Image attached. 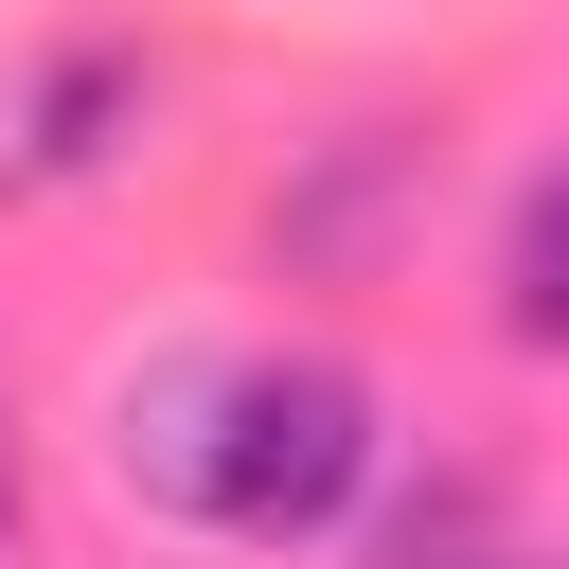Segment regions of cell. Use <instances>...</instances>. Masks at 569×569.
Wrapping results in <instances>:
<instances>
[{
    "instance_id": "cell-2",
    "label": "cell",
    "mask_w": 569,
    "mask_h": 569,
    "mask_svg": "<svg viewBox=\"0 0 569 569\" xmlns=\"http://www.w3.org/2000/svg\"><path fill=\"white\" fill-rule=\"evenodd\" d=\"M124 124H142V53H53L18 89V178H107Z\"/></svg>"
},
{
    "instance_id": "cell-4",
    "label": "cell",
    "mask_w": 569,
    "mask_h": 569,
    "mask_svg": "<svg viewBox=\"0 0 569 569\" xmlns=\"http://www.w3.org/2000/svg\"><path fill=\"white\" fill-rule=\"evenodd\" d=\"M0 569H18V445H0Z\"/></svg>"
},
{
    "instance_id": "cell-1",
    "label": "cell",
    "mask_w": 569,
    "mask_h": 569,
    "mask_svg": "<svg viewBox=\"0 0 569 569\" xmlns=\"http://www.w3.org/2000/svg\"><path fill=\"white\" fill-rule=\"evenodd\" d=\"M391 462V409L356 356L284 338V356H213L160 409H124V480H160L178 516H213L231 551H320Z\"/></svg>"
},
{
    "instance_id": "cell-3",
    "label": "cell",
    "mask_w": 569,
    "mask_h": 569,
    "mask_svg": "<svg viewBox=\"0 0 569 569\" xmlns=\"http://www.w3.org/2000/svg\"><path fill=\"white\" fill-rule=\"evenodd\" d=\"M498 338L516 356H569V142L516 178V213H498Z\"/></svg>"
}]
</instances>
